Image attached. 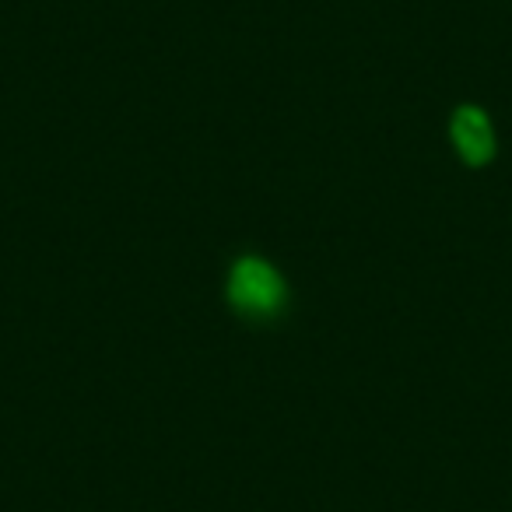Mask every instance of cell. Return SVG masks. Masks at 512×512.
<instances>
[{
  "label": "cell",
  "instance_id": "cell-1",
  "mask_svg": "<svg viewBox=\"0 0 512 512\" xmlns=\"http://www.w3.org/2000/svg\"><path fill=\"white\" fill-rule=\"evenodd\" d=\"M228 302L246 320H274L288 306L285 278L260 256H242L228 274Z\"/></svg>",
  "mask_w": 512,
  "mask_h": 512
},
{
  "label": "cell",
  "instance_id": "cell-2",
  "mask_svg": "<svg viewBox=\"0 0 512 512\" xmlns=\"http://www.w3.org/2000/svg\"><path fill=\"white\" fill-rule=\"evenodd\" d=\"M449 134H453L456 151L463 155V162L481 169L495 158V134H491V123L484 116V109L477 106H460L449 123Z\"/></svg>",
  "mask_w": 512,
  "mask_h": 512
}]
</instances>
